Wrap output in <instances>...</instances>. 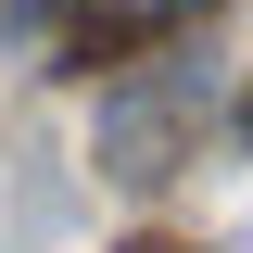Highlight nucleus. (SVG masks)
Masks as SVG:
<instances>
[{"label": "nucleus", "instance_id": "nucleus-1", "mask_svg": "<svg viewBox=\"0 0 253 253\" xmlns=\"http://www.w3.org/2000/svg\"><path fill=\"white\" fill-rule=\"evenodd\" d=\"M190 126V76H165V89H126L114 101V126H101V165H114V177H165V139H177Z\"/></svg>", "mask_w": 253, "mask_h": 253}, {"label": "nucleus", "instance_id": "nucleus-2", "mask_svg": "<svg viewBox=\"0 0 253 253\" xmlns=\"http://www.w3.org/2000/svg\"><path fill=\"white\" fill-rule=\"evenodd\" d=\"M26 13H76V26H177L203 0H26Z\"/></svg>", "mask_w": 253, "mask_h": 253}, {"label": "nucleus", "instance_id": "nucleus-3", "mask_svg": "<svg viewBox=\"0 0 253 253\" xmlns=\"http://www.w3.org/2000/svg\"><path fill=\"white\" fill-rule=\"evenodd\" d=\"M126 253H190V241H126Z\"/></svg>", "mask_w": 253, "mask_h": 253}, {"label": "nucleus", "instance_id": "nucleus-4", "mask_svg": "<svg viewBox=\"0 0 253 253\" xmlns=\"http://www.w3.org/2000/svg\"><path fill=\"white\" fill-rule=\"evenodd\" d=\"M241 126H253V76H241Z\"/></svg>", "mask_w": 253, "mask_h": 253}]
</instances>
